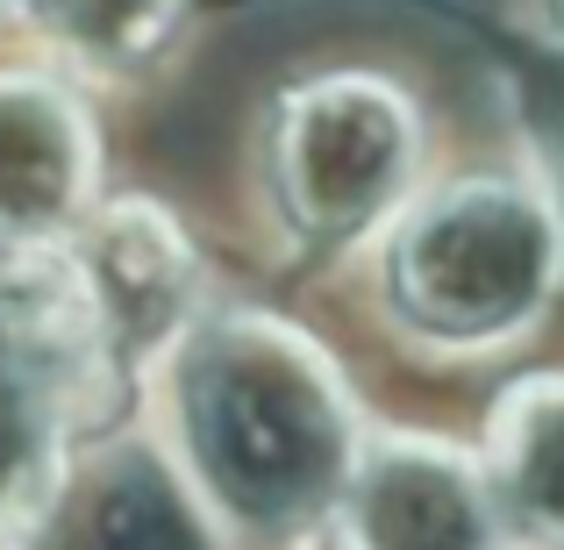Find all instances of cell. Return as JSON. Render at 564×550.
I'll return each mask as SVG.
<instances>
[{
  "mask_svg": "<svg viewBox=\"0 0 564 550\" xmlns=\"http://www.w3.org/2000/svg\"><path fill=\"white\" fill-rule=\"evenodd\" d=\"M172 479L207 529L286 550L329 529L365 451L350 379L307 330L258 308L200 315L165 351Z\"/></svg>",
  "mask_w": 564,
  "mask_h": 550,
  "instance_id": "1",
  "label": "cell"
},
{
  "mask_svg": "<svg viewBox=\"0 0 564 550\" xmlns=\"http://www.w3.org/2000/svg\"><path fill=\"white\" fill-rule=\"evenodd\" d=\"M564 279V215L522 172L422 186L386 222L379 301L422 351H500L543 322Z\"/></svg>",
  "mask_w": 564,
  "mask_h": 550,
  "instance_id": "2",
  "label": "cell"
},
{
  "mask_svg": "<svg viewBox=\"0 0 564 550\" xmlns=\"http://www.w3.org/2000/svg\"><path fill=\"white\" fill-rule=\"evenodd\" d=\"M272 207L301 244L344 250L422 193V108L386 72H322L264 122Z\"/></svg>",
  "mask_w": 564,
  "mask_h": 550,
  "instance_id": "3",
  "label": "cell"
},
{
  "mask_svg": "<svg viewBox=\"0 0 564 550\" xmlns=\"http://www.w3.org/2000/svg\"><path fill=\"white\" fill-rule=\"evenodd\" d=\"M65 265L79 279L86 308H94L100 336H108L115 365L143 371L200 322V258H193L186 229L158 201H108L65 236Z\"/></svg>",
  "mask_w": 564,
  "mask_h": 550,
  "instance_id": "4",
  "label": "cell"
},
{
  "mask_svg": "<svg viewBox=\"0 0 564 550\" xmlns=\"http://www.w3.org/2000/svg\"><path fill=\"white\" fill-rule=\"evenodd\" d=\"M329 537L336 550H500L508 529L479 457L400 429L358 451Z\"/></svg>",
  "mask_w": 564,
  "mask_h": 550,
  "instance_id": "5",
  "label": "cell"
},
{
  "mask_svg": "<svg viewBox=\"0 0 564 550\" xmlns=\"http://www.w3.org/2000/svg\"><path fill=\"white\" fill-rule=\"evenodd\" d=\"M100 137L43 72H0V258L57 250L94 215Z\"/></svg>",
  "mask_w": 564,
  "mask_h": 550,
  "instance_id": "6",
  "label": "cell"
},
{
  "mask_svg": "<svg viewBox=\"0 0 564 550\" xmlns=\"http://www.w3.org/2000/svg\"><path fill=\"white\" fill-rule=\"evenodd\" d=\"M36 550H215L207 515L186 500L165 457L115 443V451L72 457L51 515L36 522Z\"/></svg>",
  "mask_w": 564,
  "mask_h": 550,
  "instance_id": "7",
  "label": "cell"
},
{
  "mask_svg": "<svg viewBox=\"0 0 564 550\" xmlns=\"http://www.w3.org/2000/svg\"><path fill=\"white\" fill-rule=\"evenodd\" d=\"M479 472L494 486L500 529L564 550V371H536L500 393Z\"/></svg>",
  "mask_w": 564,
  "mask_h": 550,
  "instance_id": "8",
  "label": "cell"
},
{
  "mask_svg": "<svg viewBox=\"0 0 564 550\" xmlns=\"http://www.w3.org/2000/svg\"><path fill=\"white\" fill-rule=\"evenodd\" d=\"M180 0H22L36 36L51 51L79 57L94 72H129L165 43Z\"/></svg>",
  "mask_w": 564,
  "mask_h": 550,
  "instance_id": "9",
  "label": "cell"
},
{
  "mask_svg": "<svg viewBox=\"0 0 564 550\" xmlns=\"http://www.w3.org/2000/svg\"><path fill=\"white\" fill-rule=\"evenodd\" d=\"M551 29H557V36H564V0H551Z\"/></svg>",
  "mask_w": 564,
  "mask_h": 550,
  "instance_id": "10",
  "label": "cell"
},
{
  "mask_svg": "<svg viewBox=\"0 0 564 550\" xmlns=\"http://www.w3.org/2000/svg\"><path fill=\"white\" fill-rule=\"evenodd\" d=\"M0 8H22V0H0Z\"/></svg>",
  "mask_w": 564,
  "mask_h": 550,
  "instance_id": "11",
  "label": "cell"
}]
</instances>
